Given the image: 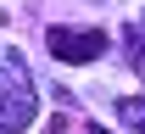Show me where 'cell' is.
<instances>
[{
	"label": "cell",
	"mask_w": 145,
	"mask_h": 134,
	"mask_svg": "<svg viewBox=\"0 0 145 134\" xmlns=\"http://www.w3.org/2000/svg\"><path fill=\"white\" fill-rule=\"evenodd\" d=\"M45 45H50L56 61L78 67V61H95L101 50H106V34H101V28H50V34H45Z\"/></svg>",
	"instance_id": "cell-1"
},
{
	"label": "cell",
	"mask_w": 145,
	"mask_h": 134,
	"mask_svg": "<svg viewBox=\"0 0 145 134\" xmlns=\"http://www.w3.org/2000/svg\"><path fill=\"white\" fill-rule=\"evenodd\" d=\"M39 117V101L28 95V90H11V95L0 101V134H11V129H28Z\"/></svg>",
	"instance_id": "cell-2"
},
{
	"label": "cell",
	"mask_w": 145,
	"mask_h": 134,
	"mask_svg": "<svg viewBox=\"0 0 145 134\" xmlns=\"http://www.w3.org/2000/svg\"><path fill=\"white\" fill-rule=\"evenodd\" d=\"M117 117H123L128 129L145 134V95H123V101H117Z\"/></svg>",
	"instance_id": "cell-3"
},
{
	"label": "cell",
	"mask_w": 145,
	"mask_h": 134,
	"mask_svg": "<svg viewBox=\"0 0 145 134\" xmlns=\"http://www.w3.org/2000/svg\"><path fill=\"white\" fill-rule=\"evenodd\" d=\"M134 67H140V73H145V45H134Z\"/></svg>",
	"instance_id": "cell-4"
},
{
	"label": "cell",
	"mask_w": 145,
	"mask_h": 134,
	"mask_svg": "<svg viewBox=\"0 0 145 134\" xmlns=\"http://www.w3.org/2000/svg\"><path fill=\"white\" fill-rule=\"evenodd\" d=\"M89 134H112V129H101V123H89Z\"/></svg>",
	"instance_id": "cell-5"
},
{
	"label": "cell",
	"mask_w": 145,
	"mask_h": 134,
	"mask_svg": "<svg viewBox=\"0 0 145 134\" xmlns=\"http://www.w3.org/2000/svg\"><path fill=\"white\" fill-rule=\"evenodd\" d=\"M0 22H6V11H0Z\"/></svg>",
	"instance_id": "cell-6"
}]
</instances>
